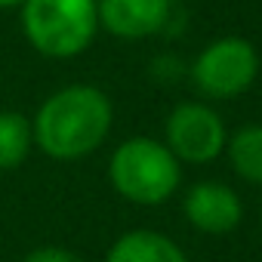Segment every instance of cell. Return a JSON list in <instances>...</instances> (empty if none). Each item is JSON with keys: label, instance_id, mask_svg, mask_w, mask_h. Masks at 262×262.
Instances as JSON below:
<instances>
[{"label": "cell", "instance_id": "cell-1", "mask_svg": "<svg viewBox=\"0 0 262 262\" xmlns=\"http://www.w3.org/2000/svg\"><path fill=\"white\" fill-rule=\"evenodd\" d=\"M111 99L90 86L71 83L53 93L31 120L34 145L53 161H80L93 155L111 133Z\"/></svg>", "mask_w": 262, "mask_h": 262}, {"label": "cell", "instance_id": "cell-2", "mask_svg": "<svg viewBox=\"0 0 262 262\" xmlns=\"http://www.w3.org/2000/svg\"><path fill=\"white\" fill-rule=\"evenodd\" d=\"M111 188L139 207H158L173 198L182 179V167L173 151L148 136H133L120 142L108 161Z\"/></svg>", "mask_w": 262, "mask_h": 262}, {"label": "cell", "instance_id": "cell-3", "mask_svg": "<svg viewBox=\"0 0 262 262\" xmlns=\"http://www.w3.org/2000/svg\"><path fill=\"white\" fill-rule=\"evenodd\" d=\"M99 28L96 0H25L22 31L28 43L50 59L83 53Z\"/></svg>", "mask_w": 262, "mask_h": 262}, {"label": "cell", "instance_id": "cell-4", "mask_svg": "<svg viewBox=\"0 0 262 262\" xmlns=\"http://www.w3.org/2000/svg\"><path fill=\"white\" fill-rule=\"evenodd\" d=\"M259 74V56L244 37H222L201 50L191 65L198 90L210 99H234L250 90Z\"/></svg>", "mask_w": 262, "mask_h": 262}, {"label": "cell", "instance_id": "cell-5", "mask_svg": "<svg viewBox=\"0 0 262 262\" xmlns=\"http://www.w3.org/2000/svg\"><path fill=\"white\" fill-rule=\"evenodd\" d=\"M164 136H167V148L173 151V158L182 164H210L225 151L228 133H225V123L222 117L201 102H182L170 111L167 126H164Z\"/></svg>", "mask_w": 262, "mask_h": 262}, {"label": "cell", "instance_id": "cell-6", "mask_svg": "<svg viewBox=\"0 0 262 262\" xmlns=\"http://www.w3.org/2000/svg\"><path fill=\"white\" fill-rule=\"evenodd\" d=\"M182 213L191 228L204 234H228L244 219V204L234 188L222 182H198L185 191Z\"/></svg>", "mask_w": 262, "mask_h": 262}, {"label": "cell", "instance_id": "cell-7", "mask_svg": "<svg viewBox=\"0 0 262 262\" xmlns=\"http://www.w3.org/2000/svg\"><path fill=\"white\" fill-rule=\"evenodd\" d=\"M99 25L123 40H142L170 19V0H96Z\"/></svg>", "mask_w": 262, "mask_h": 262}, {"label": "cell", "instance_id": "cell-8", "mask_svg": "<svg viewBox=\"0 0 262 262\" xmlns=\"http://www.w3.org/2000/svg\"><path fill=\"white\" fill-rule=\"evenodd\" d=\"M105 262H188V259L173 237L151 228H136L120 234L108 247Z\"/></svg>", "mask_w": 262, "mask_h": 262}, {"label": "cell", "instance_id": "cell-9", "mask_svg": "<svg viewBox=\"0 0 262 262\" xmlns=\"http://www.w3.org/2000/svg\"><path fill=\"white\" fill-rule=\"evenodd\" d=\"M231 170L253 185H262V123H247L225 142Z\"/></svg>", "mask_w": 262, "mask_h": 262}, {"label": "cell", "instance_id": "cell-10", "mask_svg": "<svg viewBox=\"0 0 262 262\" xmlns=\"http://www.w3.org/2000/svg\"><path fill=\"white\" fill-rule=\"evenodd\" d=\"M34 148L31 120L19 111H0V173L16 170Z\"/></svg>", "mask_w": 262, "mask_h": 262}, {"label": "cell", "instance_id": "cell-11", "mask_svg": "<svg viewBox=\"0 0 262 262\" xmlns=\"http://www.w3.org/2000/svg\"><path fill=\"white\" fill-rule=\"evenodd\" d=\"M22 262H83L74 250L68 247H59V244H43V247H34L22 256Z\"/></svg>", "mask_w": 262, "mask_h": 262}, {"label": "cell", "instance_id": "cell-12", "mask_svg": "<svg viewBox=\"0 0 262 262\" xmlns=\"http://www.w3.org/2000/svg\"><path fill=\"white\" fill-rule=\"evenodd\" d=\"M16 4H25V0H0V10H4V7H16Z\"/></svg>", "mask_w": 262, "mask_h": 262}, {"label": "cell", "instance_id": "cell-13", "mask_svg": "<svg viewBox=\"0 0 262 262\" xmlns=\"http://www.w3.org/2000/svg\"><path fill=\"white\" fill-rule=\"evenodd\" d=\"M259 225H262V213H259Z\"/></svg>", "mask_w": 262, "mask_h": 262}]
</instances>
